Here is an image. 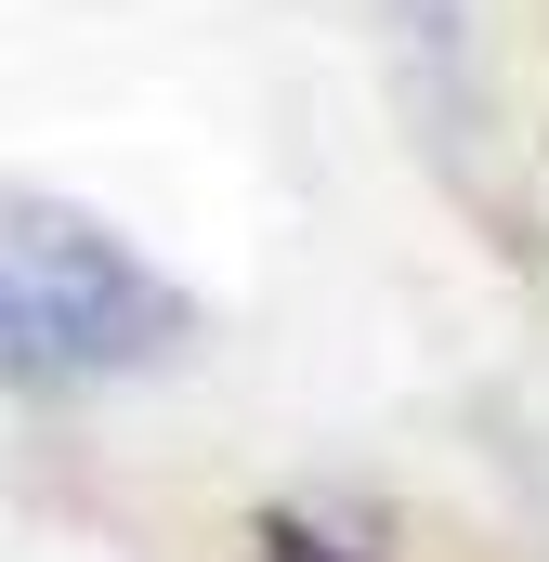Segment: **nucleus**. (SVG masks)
Returning a JSON list of instances; mask_svg holds the SVG:
<instances>
[{"instance_id": "nucleus-2", "label": "nucleus", "mask_w": 549, "mask_h": 562, "mask_svg": "<svg viewBox=\"0 0 549 562\" xmlns=\"http://www.w3.org/2000/svg\"><path fill=\"white\" fill-rule=\"evenodd\" d=\"M262 562H367V550L327 537V524H301V510H262Z\"/></svg>"}, {"instance_id": "nucleus-1", "label": "nucleus", "mask_w": 549, "mask_h": 562, "mask_svg": "<svg viewBox=\"0 0 549 562\" xmlns=\"http://www.w3.org/2000/svg\"><path fill=\"white\" fill-rule=\"evenodd\" d=\"M183 340V288L92 210L0 196V380H132Z\"/></svg>"}]
</instances>
